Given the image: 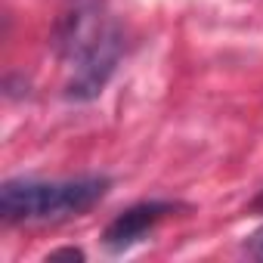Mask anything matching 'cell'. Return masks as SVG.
<instances>
[{
	"instance_id": "6da1fadb",
	"label": "cell",
	"mask_w": 263,
	"mask_h": 263,
	"mask_svg": "<svg viewBox=\"0 0 263 263\" xmlns=\"http://www.w3.org/2000/svg\"><path fill=\"white\" fill-rule=\"evenodd\" d=\"M111 189L108 177H74V180H7L0 186V217L7 223L62 220L90 211Z\"/></svg>"
},
{
	"instance_id": "5b68a950",
	"label": "cell",
	"mask_w": 263,
	"mask_h": 263,
	"mask_svg": "<svg viewBox=\"0 0 263 263\" xmlns=\"http://www.w3.org/2000/svg\"><path fill=\"white\" fill-rule=\"evenodd\" d=\"M59 257H68V260H84L87 254H84L81 248H59V251H53V254H50V260H59Z\"/></svg>"
},
{
	"instance_id": "3957f363",
	"label": "cell",
	"mask_w": 263,
	"mask_h": 263,
	"mask_svg": "<svg viewBox=\"0 0 263 263\" xmlns=\"http://www.w3.org/2000/svg\"><path fill=\"white\" fill-rule=\"evenodd\" d=\"M174 211H177V204H171V201H140L108 223V229L102 232V245L108 251H124L130 245H137L143 235H149Z\"/></svg>"
},
{
	"instance_id": "277c9868",
	"label": "cell",
	"mask_w": 263,
	"mask_h": 263,
	"mask_svg": "<svg viewBox=\"0 0 263 263\" xmlns=\"http://www.w3.org/2000/svg\"><path fill=\"white\" fill-rule=\"evenodd\" d=\"M245 251H248L254 260H263V226H260L257 232H251V235H248V241H245Z\"/></svg>"
},
{
	"instance_id": "7a4b0ae2",
	"label": "cell",
	"mask_w": 263,
	"mask_h": 263,
	"mask_svg": "<svg viewBox=\"0 0 263 263\" xmlns=\"http://www.w3.org/2000/svg\"><path fill=\"white\" fill-rule=\"evenodd\" d=\"M124 56V34L118 22H105V28L96 34V41L71 62L74 74L65 84V99L71 102H93L105 84L111 81V74L118 71V62Z\"/></svg>"
}]
</instances>
